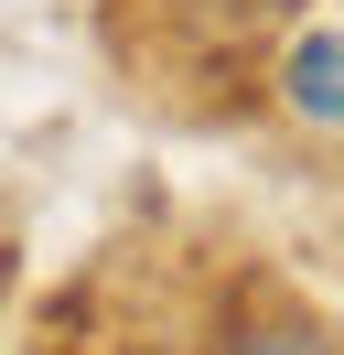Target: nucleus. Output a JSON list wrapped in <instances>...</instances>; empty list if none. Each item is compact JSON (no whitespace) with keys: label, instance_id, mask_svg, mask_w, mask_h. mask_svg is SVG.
Here are the masks:
<instances>
[{"label":"nucleus","instance_id":"2","mask_svg":"<svg viewBox=\"0 0 344 355\" xmlns=\"http://www.w3.org/2000/svg\"><path fill=\"white\" fill-rule=\"evenodd\" d=\"M237 355H334V345H322V334H291V323H280V334H248Z\"/></svg>","mask_w":344,"mask_h":355},{"label":"nucleus","instance_id":"1","mask_svg":"<svg viewBox=\"0 0 344 355\" xmlns=\"http://www.w3.org/2000/svg\"><path fill=\"white\" fill-rule=\"evenodd\" d=\"M291 97H301L312 119H344V33H322V44L291 54Z\"/></svg>","mask_w":344,"mask_h":355}]
</instances>
